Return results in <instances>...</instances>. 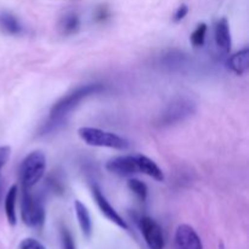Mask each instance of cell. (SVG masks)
<instances>
[{
    "instance_id": "30bf717a",
    "label": "cell",
    "mask_w": 249,
    "mask_h": 249,
    "mask_svg": "<svg viewBox=\"0 0 249 249\" xmlns=\"http://www.w3.org/2000/svg\"><path fill=\"white\" fill-rule=\"evenodd\" d=\"M214 39H215L216 48L223 53L228 55L232 46V40H231L230 26L225 17L216 22L215 29H214Z\"/></svg>"
},
{
    "instance_id": "6da1fadb",
    "label": "cell",
    "mask_w": 249,
    "mask_h": 249,
    "mask_svg": "<svg viewBox=\"0 0 249 249\" xmlns=\"http://www.w3.org/2000/svg\"><path fill=\"white\" fill-rule=\"evenodd\" d=\"M104 90L105 87L99 83H90V84L80 85V87L75 88L74 90L61 97L57 102L53 105L50 109V122L55 123V122L62 121L70 112H72L75 107H78V105L83 100L91 96V95L99 94Z\"/></svg>"
},
{
    "instance_id": "5bb4252c",
    "label": "cell",
    "mask_w": 249,
    "mask_h": 249,
    "mask_svg": "<svg viewBox=\"0 0 249 249\" xmlns=\"http://www.w3.org/2000/svg\"><path fill=\"white\" fill-rule=\"evenodd\" d=\"M74 209L78 224H79L80 226V230H82L83 235H84L85 237L89 238L92 232V223L91 218H90L89 211H88V208L85 207V204H83L82 202L78 201V199L74 202Z\"/></svg>"
},
{
    "instance_id": "603a6c76",
    "label": "cell",
    "mask_w": 249,
    "mask_h": 249,
    "mask_svg": "<svg viewBox=\"0 0 249 249\" xmlns=\"http://www.w3.org/2000/svg\"><path fill=\"white\" fill-rule=\"evenodd\" d=\"M106 17H108V10L105 6H100L96 11V18L102 21V19H106Z\"/></svg>"
},
{
    "instance_id": "277c9868",
    "label": "cell",
    "mask_w": 249,
    "mask_h": 249,
    "mask_svg": "<svg viewBox=\"0 0 249 249\" xmlns=\"http://www.w3.org/2000/svg\"><path fill=\"white\" fill-rule=\"evenodd\" d=\"M196 112V104L190 97L179 96L173 100L157 119L160 126H170L186 121Z\"/></svg>"
},
{
    "instance_id": "ba28073f",
    "label": "cell",
    "mask_w": 249,
    "mask_h": 249,
    "mask_svg": "<svg viewBox=\"0 0 249 249\" xmlns=\"http://www.w3.org/2000/svg\"><path fill=\"white\" fill-rule=\"evenodd\" d=\"M175 246L178 249H203L201 237L192 226L181 224L175 231Z\"/></svg>"
},
{
    "instance_id": "7402d4cb",
    "label": "cell",
    "mask_w": 249,
    "mask_h": 249,
    "mask_svg": "<svg viewBox=\"0 0 249 249\" xmlns=\"http://www.w3.org/2000/svg\"><path fill=\"white\" fill-rule=\"evenodd\" d=\"M187 14H189V7H187V5L182 4L177 9L173 19H174V22H180L181 19H184L185 17H186Z\"/></svg>"
},
{
    "instance_id": "44dd1931",
    "label": "cell",
    "mask_w": 249,
    "mask_h": 249,
    "mask_svg": "<svg viewBox=\"0 0 249 249\" xmlns=\"http://www.w3.org/2000/svg\"><path fill=\"white\" fill-rule=\"evenodd\" d=\"M10 156H11V148H10V146H0V172H1V169L7 163Z\"/></svg>"
},
{
    "instance_id": "d6986e66",
    "label": "cell",
    "mask_w": 249,
    "mask_h": 249,
    "mask_svg": "<svg viewBox=\"0 0 249 249\" xmlns=\"http://www.w3.org/2000/svg\"><path fill=\"white\" fill-rule=\"evenodd\" d=\"M61 242H62L63 249H77L72 235H71V232L66 228L61 229Z\"/></svg>"
},
{
    "instance_id": "cb8c5ba5",
    "label": "cell",
    "mask_w": 249,
    "mask_h": 249,
    "mask_svg": "<svg viewBox=\"0 0 249 249\" xmlns=\"http://www.w3.org/2000/svg\"><path fill=\"white\" fill-rule=\"evenodd\" d=\"M219 249H225V247H224V243H223V242L219 243Z\"/></svg>"
},
{
    "instance_id": "7a4b0ae2",
    "label": "cell",
    "mask_w": 249,
    "mask_h": 249,
    "mask_svg": "<svg viewBox=\"0 0 249 249\" xmlns=\"http://www.w3.org/2000/svg\"><path fill=\"white\" fill-rule=\"evenodd\" d=\"M78 135L87 145L94 146V147H107L121 151L129 147V141L126 139L99 128L82 126L78 129Z\"/></svg>"
},
{
    "instance_id": "7c38bea8",
    "label": "cell",
    "mask_w": 249,
    "mask_h": 249,
    "mask_svg": "<svg viewBox=\"0 0 249 249\" xmlns=\"http://www.w3.org/2000/svg\"><path fill=\"white\" fill-rule=\"evenodd\" d=\"M136 160H138L139 173H142V174L152 178L156 181H163L164 180V174H163L162 169L152 160L142 155L136 156Z\"/></svg>"
},
{
    "instance_id": "8992f818",
    "label": "cell",
    "mask_w": 249,
    "mask_h": 249,
    "mask_svg": "<svg viewBox=\"0 0 249 249\" xmlns=\"http://www.w3.org/2000/svg\"><path fill=\"white\" fill-rule=\"evenodd\" d=\"M139 228L143 236L146 245L150 249H164L165 240L162 228L153 219L142 216L139 221Z\"/></svg>"
},
{
    "instance_id": "9c48e42d",
    "label": "cell",
    "mask_w": 249,
    "mask_h": 249,
    "mask_svg": "<svg viewBox=\"0 0 249 249\" xmlns=\"http://www.w3.org/2000/svg\"><path fill=\"white\" fill-rule=\"evenodd\" d=\"M91 192H92V197H94V199H95V202H96L97 207H99L100 212H101V213L104 214V215L106 216L109 221H112L113 224H116L118 228L123 229V230H128V224H126L125 220H124V219L122 218L118 213H117L116 209L111 206V203L107 201V198L105 197V195L102 194L101 190H100L96 185H95V186H92Z\"/></svg>"
},
{
    "instance_id": "9a60e30c",
    "label": "cell",
    "mask_w": 249,
    "mask_h": 249,
    "mask_svg": "<svg viewBox=\"0 0 249 249\" xmlns=\"http://www.w3.org/2000/svg\"><path fill=\"white\" fill-rule=\"evenodd\" d=\"M80 19L74 12H67L58 21V31L62 36H72L79 31Z\"/></svg>"
},
{
    "instance_id": "3957f363",
    "label": "cell",
    "mask_w": 249,
    "mask_h": 249,
    "mask_svg": "<svg viewBox=\"0 0 249 249\" xmlns=\"http://www.w3.org/2000/svg\"><path fill=\"white\" fill-rule=\"evenodd\" d=\"M46 168V157L41 151L29 153L19 165V181L23 189L31 190L43 178Z\"/></svg>"
},
{
    "instance_id": "52a82bcc",
    "label": "cell",
    "mask_w": 249,
    "mask_h": 249,
    "mask_svg": "<svg viewBox=\"0 0 249 249\" xmlns=\"http://www.w3.org/2000/svg\"><path fill=\"white\" fill-rule=\"evenodd\" d=\"M109 173L118 177H131L139 173L136 156H118L109 160L106 164Z\"/></svg>"
},
{
    "instance_id": "2e32d148",
    "label": "cell",
    "mask_w": 249,
    "mask_h": 249,
    "mask_svg": "<svg viewBox=\"0 0 249 249\" xmlns=\"http://www.w3.org/2000/svg\"><path fill=\"white\" fill-rule=\"evenodd\" d=\"M16 198H17V186L12 185L7 191L6 197H5V215H6L7 221L11 226H15L17 223L16 219Z\"/></svg>"
},
{
    "instance_id": "4fadbf2b",
    "label": "cell",
    "mask_w": 249,
    "mask_h": 249,
    "mask_svg": "<svg viewBox=\"0 0 249 249\" xmlns=\"http://www.w3.org/2000/svg\"><path fill=\"white\" fill-rule=\"evenodd\" d=\"M228 66L235 74L243 75L249 68V49L245 48L230 56Z\"/></svg>"
},
{
    "instance_id": "5b68a950",
    "label": "cell",
    "mask_w": 249,
    "mask_h": 249,
    "mask_svg": "<svg viewBox=\"0 0 249 249\" xmlns=\"http://www.w3.org/2000/svg\"><path fill=\"white\" fill-rule=\"evenodd\" d=\"M21 216L28 228L39 229L45 221V209L40 198L31 194L29 190L23 189L21 202Z\"/></svg>"
},
{
    "instance_id": "ffe728a7",
    "label": "cell",
    "mask_w": 249,
    "mask_h": 249,
    "mask_svg": "<svg viewBox=\"0 0 249 249\" xmlns=\"http://www.w3.org/2000/svg\"><path fill=\"white\" fill-rule=\"evenodd\" d=\"M19 249H46L45 246L41 242H39L36 238H24L22 240V242L19 243Z\"/></svg>"
},
{
    "instance_id": "8fae6325",
    "label": "cell",
    "mask_w": 249,
    "mask_h": 249,
    "mask_svg": "<svg viewBox=\"0 0 249 249\" xmlns=\"http://www.w3.org/2000/svg\"><path fill=\"white\" fill-rule=\"evenodd\" d=\"M0 31L9 36H18L23 32L19 19L9 11H0Z\"/></svg>"
},
{
    "instance_id": "e0dca14e",
    "label": "cell",
    "mask_w": 249,
    "mask_h": 249,
    "mask_svg": "<svg viewBox=\"0 0 249 249\" xmlns=\"http://www.w3.org/2000/svg\"><path fill=\"white\" fill-rule=\"evenodd\" d=\"M207 29H208L207 24L201 23L196 27V29H195L194 32H192L190 40H191V44L195 48H201V46H203L204 41H206Z\"/></svg>"
},
{
    "instance_id": "ac0fdd59",
    "label": "cell",
    "mask_w": 249,
    "mask_h": 249,
    "mask_svg": "<svg viewBox=\"0 0 249 249\" xmlns=\"http://www.w3.org/2000/svg\"><path fill=\"white\" fill-rule=\"evenodd\" d=\"M128 187L130 189L131 192L135 194V196H138L141 201H145L146 197H147V186L143 184L142 181L138 179H130L128 181Z\"/></svg>"
}]
</instances>
